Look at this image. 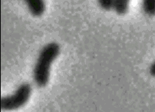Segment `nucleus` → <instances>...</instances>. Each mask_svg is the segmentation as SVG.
<instances>
[{
	"label": "nucleus",
	"instance_id": "1",
	"mask_svg": "<svg viewBox=\"0 0 155 112\" xmlns=\"http://www.w3.org/2000/svg\"><path fill=\"white\" fill-rule=\"evenodd\" d=\"M60 51V46L56 42L49 43L41 50L33 72L34 80L39 87H44L49 82L51 65Z\"/></svg>",
	"mask_w": 155,
	"mask_h": 112
},
{
	"label": "nucleus",
	"instance_id": "2",
	"mask_svg": "<svg viewBox=\"0 0 155 112\" xmlns=\"http://www.w3.org/2000/svg\"><path fill=\"white\" fill-rule=\"evenodd\" d=\"M32 92V88L29 83H22L18 87L13 94L1 99L2 110L8 111L22 107L27 103Z\"/></svg>",
	"mask_w": 155,
	"mask_h": 112
},
{
	"label": "nucleus",
	"instance_id": "3",
	"mask_svg": "<svg viewBox=\"0 0 155 112\" xmlns=\"http://www.w3.org/2000/svg\"><path fill=\"white\" fill-rule=\"evenodd\" d=\"M27 4L31 14L35 17H39L45 11L44 0H24Z\"/></svg>",
	"mask_w": 155,
	"mask_h": 112
},
{
	"label": "nucleus",
	"instance_id": "4",
	"mask_svg": "<svg viewBox=\"0 0 155 112\" xmlns=\"http://www.w3.org/2000/svg\"><path fill=\"white\" fill-rule=\"evenodd\" d=\"M130 0H114L113 9L118 15H124L129 10Z\"/></svg>",
	"mask_w": 155,
	"mask_h": 112
},
{
	"label": "nucleus",
	"instance_id": "5",
	"mask_svg": "<svg viewBox=\"0 0 155 112\" xmlns=\"http://www.w3.org/2000/svg\"><path fill=\"white\" fill-rule=\"evenodd\" d=\"M143 10L150 17L155 16V0H142Z\"/></svg>",
	"mask_w": 155,
	"mask_h": 112
},
{
	"label": "nucleus",
	"instance_id": "6",
	"mask_svg": "<svg viewBox=\"0 0 155 112\" xmlns=\"http://www.w3.org/2000/svg\"><path fill=\"white\" fill-rule=\"evenodd\" d=\"M99 6L104 10H110L113 9L114 0H98Z\"/></svg>",
	"mask_w": 155,
	"mask_h": 112
},
{
	"label": "nucleus",
	"instance_id": "7",
	"mask_svg": "<svg viewBox=\"0 0 155 112\" xmlns=\"http://www.w3.org/2000/svg\"><path fill=\"white\" fill-rule=\"evenodd\" d=\"M149 74L152 77H155V61L151 63L150 67H149Z\"/></svg>",
	"mask_w": 155,
	"mask_h": 112
}]
</instances>
